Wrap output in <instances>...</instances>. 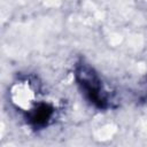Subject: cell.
Segmentation results:
<instances>
[{
  "instance_id": "6da1fadb",
  "label": "cell",
  "mask_w": 147,
  "mask_h": 147,
  "mask_svg": "<svg viewBox=\"0 0 147 147\" xmlns=\"http://www.w3.org/2000/svg\"><path fill=\"white\" fill-rule=\"evenodd\" d=\"M78 77H80V84L83 88L86 91L87 94L91 95V99L93 102H99L101 106L105 102L103 94L101 92V84L100 80L96 78L95 74L92 72L91 69L83 67L77 72Z\"/></svg>"
}]
</instances>
